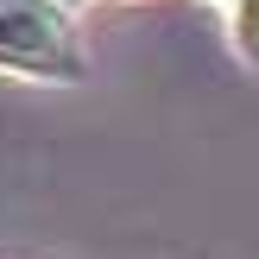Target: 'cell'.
Returning <instances> with one entry per match:
<instances>
[{
	"mask_svg": "<svg viewBox=\"0 0 259 259\" xmlns=\"http://www.w3.org/2000/svg\"><path fill=\"white\" fill-rule=\"evenodd\" d=\"M0 76L19 82H82L89 51L76 13L57 0H0Z\"/></svg>",
	"mask_w": 259,
	"mask_h": 259,
	"instance_id": "cell-1",
	"label": "cell"
},
{
	"mask_svg": "<svg viewBox=\"0 0 259 259\" xmlns=\"http://www.w3.org/2000/svg\"><path fill=\"white\" fill-rule=\"evenodd\" d=\"M57 7H70V13H82V0H57Z\"/></svg>",
	"mask_w": 259,
	"mask_h": 259,
	"instance_id": "cell-3",
	"label": "cell"
},
{
	"mask_svg": "<svg viewBox=\"0 0 259 259\" xmlns=\"http://www.w3.org/2000/svg\"><path fill=\"white\" fill-rule=\"evenodd\" d=\"M215 7H234V0H215Z\"/></svg>",
	"mask_w": 259,
	"mask_h": 259,
	"instance_id": "cell-4",
	"label": "cell"
},
{
	"mask_svg": "<svg viewBox=\"0 0 259 259\" xmlns=\"http://www.w3.org/2000/svg\"><path fill=\"white\" fill-rule=\"evenodd\" d=\"M228 13H234V19H228V38H234V57L259 70V0H234Z\"/></svg>",
	"mask_w": 259,
	"mask_h": 259,
	"instance_id": "cell-2",
	"label": "cell"
}]
</instances>
